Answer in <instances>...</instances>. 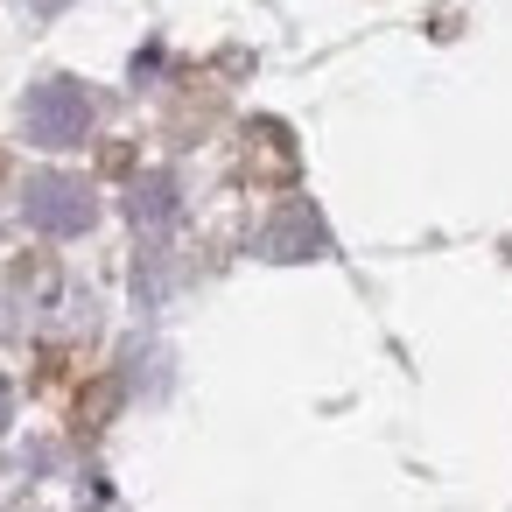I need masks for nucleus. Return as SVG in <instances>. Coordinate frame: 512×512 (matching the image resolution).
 <instances>
[{"label":"nucleus","instance_id":"1","mask_svg":"<svg viewBox=\"0 0 512 512\" xmlns=\"http://www.w3.org/2000/svg\"><path fill=\"white\" fill-rule=\"evenodd\" d=\"M22 127H29V141H43V148H78V141L92 134V92H85L78 78H43V85L22 99Z\"/></svg>","mask_w":512,"mask_h":512},{"label":"nucleus","instance_id":"2","mask_svg":"<svg viewBox=\"0 0 512 512\" xmlns=\"http://www.w3.org/2000/svg\"><path fill=\"white\" fill-rule=\"evenodd\" d=\"M22 211H29V225L36 232H50V239H78V232H92V218H99V197H92V183L85 176H29V190H22Z\"/></svg>","mask_w":512,"mask_h":512},{"label":"nucleus","instance_id":"3","mask_svg":"<svg viewBox=\"0 0 512 512\" xmlns=\"http://www.w3.org/2000/svg\"><path fill=\"white\" fill-rule=\"evenodd\" d=\"M8 407H15V393H8V379H0V428H8Z\"/></svg>","mask_w":512,"mask_h":512},{"label":"nucleus","instance_id":"4","mask_svg":"<svg viewBox=\"0 0 512 512\" xmlns=\"http://www.w3.org/2000/svg\"><path fill=\"white\" fill-rule=\"evenodd\" d=\"M36 8H64V0H36Z\"/></svg>","mask_w":512,"mask_h":512}]
</instances>
